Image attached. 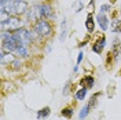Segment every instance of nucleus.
Wrapping results in <instances>:
<instances>
[{
  "mask_svg": "<svg viewBox=\"0 0 121 120\" xmlns=\"http://www.w3.org/2000/svg\"><path fill=\"white\" fill-rule=\"evenodd\" d=\"M26 10V3L21 0H1V11L8 14H21Z\"/></svg>",
  "mask_w": 121,
  "mask_h": 120,
  "instance_id": "nucleus-1",
  "label": "nucleus"
},
{
  "mask_svg": "<svg viewBox=\"0 0 121 120\" xmlns=\"http://www.w3.org/2000/svg\"><path fill=\"white\" fill-rule=\"evenodd\" d=\"M13 35H14L15 42H17V44L19 46V47H21V46H28L30 42H32L30 33L25 29H17Z\"/></svg>",
  "mask_w": 121,
  "mask_h": 120,
  "instance_id": "nucleus-2",
  "label": "nucleus"
},
{
  "mask_svg": "<svg viewBox=\"0 0 121 120\" xmlns=\"http://www.w3.org/2000/svg\"><path fill=\"white\" fill-rule=\"evenodd\" d=\"M8 26V29H19V26H22V23L19 19L17 18H13V17H8L7 21H1V29L4 30Z\"/></svg>",
  "mask_w": 121,
  "mask_h": 120,
  "instance_id": "nucleus-3",
  "label": "nucleus"
},
{
  "mask_svg": "<svg viewBox=\"0 0 121 120\" xmlns=\"http://www.w3.org/2000/svg\"><path fill=\"white\" fill-rule=\"evenodd\" d=\"M36 32L40 33V35H50L51 33V26L47 21L41 19V21H39L36 23Z\"/></svg>",
  "mask_w": 121,
  "mask_h": 120,
  "instance_id": "nucleus-4",
  "label": "nucleus"
},
{
  "mask_svg": "<svg viewBox=\"0 0 121 120\" xmlns=\"http://www.w3.org/2000/svg\"><path fill=\"white\" fill-rule=\"evenodd\" d=\"M105 44H106V39L102 36V37H100V40H99V42H96V43L94 44V47H92L94 53L100 54V53H102V50H103V47H105Z\"/></svg>",
  "mask_w": 121,
  "mask_h": 120,
  "instance_id": "nucleus-5",
  "label": "nucleus"
},
{
  "mask_svg": "<svg viewBox=\"0 0 121 120\" xmlns=\"http://www.w3.org/2000/svg\"><path fill=\"white\" fill-rule=\"evenodd\" d=\"M81 86H83L84 88H92V86H94V77L92 76L84 77L83 80H81Z\"/></svg>",
  "mask_w": 121,
  "mask_h": 120,
  "instance_id": "nucleus-6",
  "label": "nucleus"
},
{
  "mask_svg": "<svg viewBox=\"0 0 121 120\" xmlns=\"http://www.w3.org/2000/svg\"><path fill=\"white\" fill-rule=\"evenodd\" d=\"M85 26H87V30L92 33L94 32V28H95V22H94V18H92V15H88V18H87V21H85Z\"/></svg>",
  "mask_w": 121,
  "mask_h": 120,
  "instance_id": "nucleus-7",
  "label": "nucleus"
},
{
  "mask_svg": "<svg viewBox=\"0 0 121 120\" xmlns=\"http://www.w3.org/2000/svg\"><path fill=\"white\" fill-rule=\"evenodd\" d=\"M98 22H99L100 28H102L103 30H106L107 28H109V25H107V18H106L103 14H99L98 15Z\"/></svg>",
  "mask_w": 121,
  "mask_h": 120,
  "instance_id": "nucleus-8",
  "label": "nucleus"
},
{
  "mask_svg": "<svg viewBox=\"0 0 121 120\" xmlns=\"http://www.w3.org/2000/svg\"><path fill=\"white\" fill-rule=\"evenodd\" d=\"M73 113H74L73 112V109H72L70 106H68V108H63V109H62L60 115H62L63 117H66V119H70V117L73 116Z\"/></svg>",
  "mask_w": 121,
  "mask_h": 120,
  "instance_id": "nucleus-9",
  "label": "nucleus"
},
{
  "mask_svg": "<svg viewBox=\"0 0 121 120\" xmlns=\"http://www.w3.org/2000/svg\"><path fill=\"white\" fill-rule=\"evenodd\" d=\"M50 113H51V109H50L48 106H45V108H43V109H40V111H39L37 117H39V119H41V117L44 119V117H47Z\"/></svg>",
  "mask_w": 121,
  "mask_h": 120,
  "instance_id": "nucleus-10",
  "label": "nucleus"
},
{
  "mask_svg": "<svg viewBox=\"0 0 121 120\" xmlns=\"http://www.w3.org/2000/svg\"><path fill=\"white\" fill-rule=\"evenodd\" d=\"M40 15L41 17H48L51 14V7L50 6H40Z\"/></svg>",
  "mask_w": 121,
  "mask_h": 120,
  "instance_id": "nucleus-11",
  "label": "nucleus"
},
{
  "mask_svg": "<svg viewBox=\"0 0 121 120\" xmlns=\"http://www.w3.org/2000/svg\"><path fill=\"white\" fill-rule=\"evenodd\" d=\"M87 91H88V88H81V90L76 91V99H78V101H81V99H84L85 98V95H87Z\"/></svg>",
  "mask_w": 121,
  "mask_h": 120,
  "instance_id": "nucleus-12",
  "label": "nucleus"
},
{
  "mask_svg": "<svg viewBox=\"0 0 121 120\" xmlns=\"http://www.w3.org/2000/svg\"><path fill=\"white\" fill-rule=\"evenodd\" d=\"M14 53L18 54V55H23V57H25V55H28V50L25 48V46H21V47H18V48L15 50Z\"/></svg>",
  "mask_w": 121,
  "mask_h": 120,
  "instance_id": "nucleus-13",
  "label": "nucleus"
},
{
  "mask_svg": "<svg viewBox=\"0 0 121 120\" xmlns=\"http://www.w3.org/2000/svg\"><path fill=\"white\" fill-rule=\"evenodd\" d=\"M88 113H90V106L87 105L81 109V112H80V119H85V117L88 116Z\"/></svg>",
  "mask_w": 121,
  "mask_h": 120,
  "instance_id": "nucleus-14",
  "label": "nucleus"
},
{
  "mask_svg": "<svg viewBox=\"0 0 121 120\" xmlns=\"http://www.w3.org/2000/svg\"><path fill=\"white\" fill-rule=\"evenodd\" d=\"M100 95V92H98V94H95V95H92V98H91V101H90V104H88V106L90 108H94L95 106V102H96V98Z\"/></svg>",
  "mask_w": 121,
  "mask_h": 120,
  "instance_id": "nucleus-15",
  "label": "nucleus"
},
{
  "mask_svg": "<svg viewBox=\"0 0 121 120\" xmlns=\"http://www.w3.org/2000/svg\"><path fill=\"white\" fill-rule=\"evenodd\" d=\"M107 10H110V4H103V6L100 7V13L103 14V13H106Z\"/></svg>",
  "mask_w": 121,
  "mask_h": 120,
  "instance_id": "nucleus-16",
  "label": "nucleus"
},
{
  "mask_svg": "<svg viewBox=\"0 0 121 120\" xmlns=\"http://www.w3.org/2000/svg\"><path fill=\"white\" fill-rule=\"evenodd\" d=\"M83 55H84L83 53H80V54H78V58H77V65H78V64H80V62L83 61Z\"/></svg>",
  "mask_w": 121,
  "mask_h": 120,
  "instance_id": "nucleus-17",
  "label": "nucleus"
},
{
  "mask_svg": "<svg viewBox=\"0 0 121 120\" xmlns=\"http://www.w3.org/2000/svg\"><path fill=\"white\" fill-rule=\"evenodd\" d=\"M112 1H116V0H112Z\"/></svg>",
  "mask_w": 121,
  "mask_h": 120,
  "instance_id": "nucleus-18",
  "label": "nucleus"
},
{
  "mask_svg": "<svg viewBox=\"0 0 121 120\" xmlns=\"http://www.w3.org/2000/svg\"><path fill=\"white\" fill-rule=\"evenodd\" d=\"M120 75H121V70H120Z\"/></svg>",
  "mask_w": 121,
  "mask_h": 120,
  "instance_id": "nucleus-19",
  "label": "nucleus"
}]
</instances>
